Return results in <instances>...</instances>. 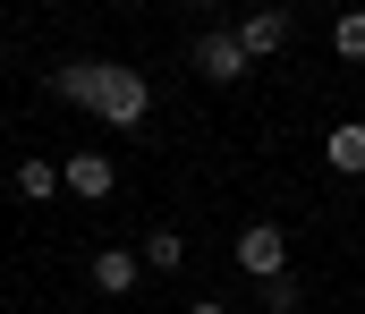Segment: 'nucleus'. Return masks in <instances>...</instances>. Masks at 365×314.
I'll return each instance as SVG.
<instances>
[{"mask_svg":"<svg viewBox=\"0 0 365 314\" xmlns=\"http://www.w3.org/2000/svg\"><path fill=\"white\" fill-rule=\"evenodd\" d=\"M145 110H153V85H145V68H119V60H110L93 119H102V127H145Z\"/></svg>","mask_w":365,"mask_h":314,"instance_id":"nucleus-1","label":"nucleus"},{"mask_svg":"<svg viewBox=\"0 0 365 314\" xmlns=\"http://www.w3.org/2000/svg\"><path fill=\"white\" fill-rule=\"evenodd\" d=\"M238 272H255V289L289 272V229H280V221H247V229H238Z\"/></svg>","mask_w":365,"mask_h":314,"instance_id":"nucleus-2","label":"nucleus"},{"mask_svg":"<svg viewBox=\"0 0 365 314\" xmlns=\"http://www.w3.org/2000/svg\"><path fill=\"white\" fill-rule=\"evenodd\" d=\"M102 77H110V60H60V68H51V94L77 103V110H93L102 103Z\"/></svg>","mask_w":365,"mask_h":314,"instance_id":"nucleus-3","label":"nucleus"},{"mask_svg":"<svg viewBox=\"0 0 365 314\" xmlns=\"http://www.w3.org/2000/svg\"><path fill=\"white\" fill-rule=\"evenodd\" d=\"M195 68H204L212 85H238V77H247V43H238V34H204V43H195Z\"/></svg>","mask_w":365,"mask_h":314,"instance_id":"nucleus-4","label":"nucleus"},{"mask_svg":"<svg viewBox=\"0 0 365 314\" xmlns=\"http://www.w3.org/2000/svg\"><path fill=\"white\" fill-rule=\"evenodd\" d=\"M136 281H145V255H128V246H102V255H93V289H102V298H128Z\"/></svg>","mask_w":365,"mask_h":314,"instance_id":"nucleus-5","label":"nucleus"},{"mask_svg":"<svg viewBox=\"0 0 365 314\" xmlns=\"http://www.w3.org/2000/svg\"><path fill=\"white\" fill-rule=\"evenodd\" d=\"M60 179H68V196H86V204H102V196L119 187V170H110L102 153H77V162H60Z\"/></svg>","mask_w":365,"mask_h":314,"instance_id":"nucleus-6","label":"nucleus"},{"mask_svg":"<svg viewBox=\"0 0 365 314\" xmlns=\"http://www.w3.org/2000/svg\"><path fill=\"white\" fill-rule=\"evenodd\" d=\"M323 162H331L340 179H357V170H365V119H340V127L323 136Z\"/></svg>","mask_w":365,"mask_h":314,"instance_id":"nucleus-7","label":"nucleus"},{"mask_svg":"<svg viewBox=\"0 0 365 314\" xmlns=\"http://www.w3.org/2000/svg\"><path fill=\"white\" fill-rule=\"evenodd\" d=\"M238 43H247V60H272L280 43H289V17H280V9H255V17L238 26Z\"/></svg>","mask_w":365,"mask_h":314,"instance_id":"nucleus-8","label":"nucleus"},{"mask_svg":"<svg viewBox=\"0 0 365 314\" xmlns=\"http://www.w3.org/2000/svg\"><path fill=\"white\" fill-rule=\"evenodd\" d=\"M68 179H60V162H17V196L26 204H43V196H60Z\"/></svg>","mask_w":365,"mask_h":314,"instance_id":"nucleus-9","label":"nucleus"},{"mask_svg":"<svg viewBox=\"0 0 365 314\" xmlns=\"http://www.w3.org/2000/svg\"><path fill=\"white\" fill-rule=\"evenodd\" d=\"M187 263V238L179 229H153V238H145V272H179Z\"/></svg>","mask_w":365,"mask_h":314,"instance_id":"nucleus-10","label":"nucleus"},{"mask_svg":"<svg viewBox=\"0 0 365 314\" xmlns=\"http://www.w3.org/2000/svg\"><path fill=\"white\" fill-rule=\"evenodd\" d=\"M331 51H340V60H365V9H349V17L331 26Z\"/></svg>","mask_w":365,"mask_h":314,"instance_id":"nucleus-11","label":"nucleus"},{"mask_svg":"<svg viewBox=\"0 0 365 314\" xmlns=\"http://www.w3.org/2000/svg\"><path fill=\"white\" fill-rule=\"evenodd\" d=\"M297 298H306V289H297L289 272H280V281H264V306H272V314H297Z\"/></svg>","mask_w":365,"mask_h":314,"instance_id":"nucleus-12","label":"nucleus"},{"mask_svg":"<svg viewBox=\"0 0 365 314\" xmlns=\"http://www.w3.org/2000/svg\"><path fill=\"white\" fill-rule=\"evenodd\" d=\"M187 314H230V306H221V298H195V306H187Z\"/></svg>","mask_w":365,"mask_h":314,"instance_id":"nucleus-13","label":"nucleus"}]
</instances>
